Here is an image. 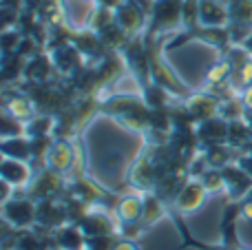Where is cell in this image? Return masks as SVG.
Segmentation results:
<instances>
[{
  "mask_svg": "<svg viewBox=\"0 0 252 250\" xmlns=\"http://www.w3.org/2000/svg\"><path fill=\"white\" fill-rule=\"evenodd\" d=\"M56 128V115L51 113H38L25 124V135L27 137H49L53 135Z\"/></svg>",
  "mask_w": 252,
  "mask_h": 250,
  "instance_id": "obj_22",
  "label": "cell"
},
{
  "mask_svg": "<svg viewBox=\"0 0 252 250\" xmlns=\"http://www.w3.org/2000/svg\"><path fill=\"white\" fill-rule=\"evenodd\" d=\"M22 2H25V0H2V9H16V11H20Z\"/></svg>",
  "mask_w": 252,
  "mask_h": 250,
  "instance_id": "obj_29",
  "label": "cell"
},
{
  "mask_svg": "<svg viewBox=\"0 0 252 250\" xmlns=\"http://www.w3.org/2000/svg\"><path fill=\"white\" fill-rule=\"evenodd\" d=\"M244 118H246V122L250 124V128H252V111H246V115H244Z\"/></svg>",
  "mask_w": 252,
  "mask_h": 250,
  "instance_id": "obj_31",
  "label": "cell"
},
{
  "mask_svg": "<svg viewBox=\"0 0 252 250\" xmlns=\"http://www.w3.org/2000/svg\"><path fill=\"white\" fill-rule=\"evenodd\" d=\"M188 180H190V173H188V166L177 168V171L168 173V175H161L159 180H157L155 190H153V193H155L157 197H159L161 202H164L166 206L170 208V206L175 204V199H177L179 190L184 188V184H186Z\"/></svg>",
  "mask_w": 252,
  "mask_h": 250,
  "instance_id": "obj_14",
  "label": "cell"
},
{
  "mask_svg": "<svg viewBox=\"0 0 252 250\" xmlns=\"http://www.w3.org/2000/svg\"><path fill=\"white\" fill-rule=\"evenodd\" d=\"M53 246L62 250H87V235L78 224H64L53 230Z\"/></svg>",
  "mask_w": 252,
  "mask_h": 250,
  "instance_id": "obj_17",
  "label": "cell"
},
{
  "mask_svg": "<svg viewBox=\"0 0 252 250\" xmlns=\"http://www.w3.org/2000/svg\"><path fill=\"white\" fill-rule=\"evenodd\" d=\"M237 164H239V166L252 177V155L250 153H239V157H237Z\"/></svg>",
  "mask_w": 252,
  "mask_h": 250,
  "instance_id": "obj_28",
  "label": "cell"
},
{
  "mask_svg": "<svg viewBox=\"0 0 252 250\" xmlns=\"http://www.w3.org/2000/svg\"><path fill=\"white\" fill-rule=\"evenodd\" d=\"M0 153L2 157L20 159V162H31V142L27 135L20 137H4L0 140Z\"/></svg>",
  "mask_w": 252,
  "mask_h": 250,
  "instance_id": "obj_19",
  "label": "cell"
},
{
  "mask_svg": "<svg viewBox=\"0 0 252 250\" xmlns=\"http://www.w3.org/2000/svg\"><path fill=\"white\" fill-rule=\"evenodd\" d=\"M155 184H157V171H155V162H153L151 146L146 142L142 153L130 164L128 175H126V186L133 188L135 193H151V190H155Z\"/></svg>",
  "mask_w": 252,
  "mask_h": 250,
  "instance_id": "obj_4",
  "label": "cell"
},
{
  "mask_svg": "<svg viewBox=\"0 0 252 250\" xmlns=\"http://www.w3.org/2000/svg\"><path fill=\"white\" fill-rule=\"evenodd\" d=\"M80 228L87 237H97V235H120V221L115 217L113 208L109 206H93L80 221Z\"/></svg>",
  "mask_w": 252,
  "mask_h": 250,
  "instance_id": "obj_6",
  "label": "cell"
},
{
  "mask_svg": "<svg viewBox=\"0 0 252 250\" xmlns=\"http://www.w3.org/2000/svg\"><path fill=\"white\" fill-rule=\"evenodd\" d=\"M199 20L204 27H228L230 16L223 0H199Z\"/></svg>",
  "mask_w": 252,
  "mask_h": 250,
  "instance_id": "obj_18",
  "label": "cell"
},
{
  "mask_svg": "<svg viewBox=\"0 0 252 250\" xmlns=\"http://www.w3.org/2000/svg\"><path fill=\"white\" fill-rule=\"evenodd\" d=\"M49 250H62V248H58V246H51V248H49Z\"/></svg>",
  "mask_w": 252,
  "mask_h": 250,
  "instance_id": "obj_32",
  "label": "cell"
},
{
  "mask_svg": "<svg viewBox=\"0 0 252 250\" xmlns=\"http://www.w3.org/2000/svg\"><path fill=\"white\" fill-rule=\"evenodd\" d=\"M100 115L135 135H146L151 126V106L142 93H111L100 102Z\"/></svg>",
  "mask_w": 252,
  "mask_h": 250,
  "instance_id": "obj_1",
  "label": "cell"
},
{
  "mask_svg": "<svg viewBox=\"0 0 252 250\" xmlns=\"http://www.w3.org/2000/svg\"><path fill=\"white\" fill-rule=\"evenodd\" d=\"M221 173H223V182H226V190H223L226 202H241V199L248 197L252 190V177L237 162L228 164V166L221 168Z\"/></svg>",
  "mask_w": 252,
  "mask_h": 250,
  "instance_id": "obj_9",
  "label": "cell"
},
{
  "mask_svg": "<svg viewBox=\"0 0 252 250\" xmlns=\"http://www.w3.org/2000/svg\"><path fill=\"white\" fill-rule=\"evenodd\" d=\"M184 106H186V111L190 113L192 122L201 124L210 118H217L221 100L210 91H199V93H190V95L184 100Z\"/></svg>",
  "mask_w": 252,
  "mask_h": 250,
  "instance_id": "obj_10",
  "label": "cell"
},
{
  "mask_svg": "<svg viewBox=\"0 0 252 250\" xmlns=\"http://www.w3.org/2000/svg\"><path fill=\"white\" fill-rule=\"evenodd\" d=\"M25 135V122H20L18 118H13L11 113L2 111V128H0V137H20Z\"/></svg>",
  "mask_w": 252,
  "mask_h": 250,
  "instance_id": "obj_24",
  "label": "cell"
},
{
  "mask_svg": "<svg viewBox=\"0 0 252 250\" xmlns=\"http://www.w3.org/2000/svg\"><path fill=\"white\" fill-rule=\"evenodd\" d=\"M69 224V215L62 197L58 199H40L35 202V228H42L53 233L56 228Z\"/></svg>",
  "mask_w": 252,
  "mask_h": 250,
  "instance_id": "obj_7",
  "label": "cell"
},
{
  "mask_svg": "<svg viewBox=\"0 0 252 250\" xmlns=\"http://www.w3.org/2000/svg\"><path fill=\"white\" fill-rule=\"evenodd\" d=\"M33 166L29 162H20V159L2 157L0 159V180L11 184L16 190H25L29 182L33 180Z\"/></svg>",
  "mask_w": 252,
  "mask_h": 250,
  "instance_id": "obj_13",
  "label": "cell"
},
{
  "mask_svg": "<svg viewBox=\"0 0 252 250\" xmlns=\"http://www.w3.org/2000/svg\"><path fill=\"white\" fill-rule=\"evenodd\" d=\"M228 128H230V122L223 120L221 115L197 124V140H199V149L215 146V144H226L228 142Z\"/></svg>",
  "mask_w": 252,
  "mask_h": 250,
  "instance_id": "obj_16",
  "label": "cell"
},
{
  "mask_svg": "<svg viewBox=\"0 0 252 250\" xmlns=\"http://www.w3.org/2000/svg\"><path fill=\"white\" fill-rule=\"evenodd\" d=\"M2 111H7V113H11L13 118H18L20 122H29L31 118H35V115L40 113L38 106L33 104V100H31L29 95H27L25 91H22L20 87L16 84V89L13 91H9V87L4 89V95H2Z\"/></svg>",
  "mask_w": 252,
  "mask_h": 250,
  "instance_id": "obj_12",
  "label": "cell"
},
{
  "mask_svg": "<svg viewBox=\"0 0 252 250\" xmlns=\"http://www.w3.org/2000/svg\"><path fill=\"white\" fill-rule=\"evenodd\" d=\"M0 213H2V221L11 224L18 230H27L35 226V202L27 197L22 190H16L11 199L0 204Z\"/></svg>",
  "mask_w": 252,
  "mask_h": 250,
  "instance_id": "obj_5",
  "label": "cell"
},
{
  "mask_svg": "<svg viewBox=\"0 0 252 250\" xmlns=\"http://www.w3.org/2000/svg\"><path fill=\"white\" fill-rule=\"evenodd\" d=\"M182 11H184V0H153V9L151 16H148L144 38L153 40L155 35L164 33V31L177 29L179 22H182Z\"/></svg>",
  "mask_w": 252,
  "mask_h": 250,
  "instance_id": "obj_2",
  "label": "cell"
},
{
  "mask_svg": "<svg viewBox=\"0 0 252 250\" xmlns=\"http://www.w3.org/2000/svg\"><path fill=\"white\" fill-rule=\"evenodd\" d=\"M113 250H142V246H139L135 239H130V237H120L118 246H115Z\"/></svg>",
  "mask_w": 252,
  "mask_h": 250,
  "instance_id": "obj_27",
  "label": "cell"
},
{
  "mask_svg": "<svg viewBox=\"0 0 252 250\" xmlns=\"http://www.w3.org/2000/svg\"><path fill=\"white\" fill-rule=\"evenodd\" d=\"M239 213L244 221H252V197H246L239 202Z\"/></svg>",
  "mask_w": 252,
  "mask_h": 250,
  "instance_id": "obj_26",
  "label": "cell"
},
{
  "mask_svg": "<svg viewBox=\"0 0 252 250\" xmlns=\"http://www.w3.org/2000/svg\"><path fill=\"white\" fill-rule=\"evenodd\" d=\"M201 153L206 155V159H208L210 166H215V168H223V166H228V164H235L241 151L232 149V146L226 142V144L206 146V149H201Z\"/></svg>",
  "mask_w": 252,
  "mask_h": 250,
  "instance_id": "obj_20",
  "label": "cell"
},
{
  "mask_svg": "<svg viewBox=\"0 0 252 250\" xmlns=\"http://www.w3.org/2000/svg\"><path fill=\"white\" fill-rule=\"evenodd\" d=\"M206 199H208V190L204 188L201 180L190 177V180L184 184V188L179 190L177 199H175V204L170 208L177 211V213H182V215L186 217V215H192V213L199 211V208L206 204Z\"/></svg>",
  "mask_w": 252,
  "mask_h": 250,
  "instance_id": "obj_8",
  "label": "cell"
},
{
  "mask_svg": "<svg viewBox=\"0 0 252 250\" xmlns=\"http://www.w3.org/2000/svg\"><path fill=\"white\" fill-rule=\"evenodd\" d=\"M250 142H252V128H250V124L246 122V118L232 120L230 128H228V144H230L232 149L244 153V151L248 149Z\"/></svg>",
  "mask_w": 252,
  "mask_h": 250,
  "instance_id": "obj_21",
  "label": "cell"
},
{
  "mask_svg": "<svg viewBox=\"0 0 252 250\" xmlns=\"http://www.w3.org/2000/svg\"><path fill=\"white\" fill-rule=\"evenodd\" d=\"M199 180H201V184H204V188L208 190V195H219V193H223V190H226V182H223L221 168L210 166L208 171L199 177Z\"/></svg>",
  "mask_w": 252,
  "mask_h": 250,
  "instance_id": "obj_23",
  "label": "cell"
},
{
  "mask_svg": "<svg viewBox=\"0 0 252 250\" xmlns=\"http://www.w3.org/2000/svg\"><path fill=\"white\" fill-rule=\"evenodd\" d=\"M241 221V213H239V202H226L221 211V221H219V235H221L223 246L228 248H241L239 235H237V226Z\"/></svg>",
  "mask_w": 252,
  "mask_h": 250,
  "instance_id": "obj_15",
  "label": "cell"
},
{
  "mask_svg": "<svg viewBox=\"0 0 252 250\" xmlns=\"http://www.w3.org/2000/svg\"><path fill=\"white\" fill-rule=\"evenodd\" d=\"M142 206H144L142 193H135L133 190V193H122L118 197V202H115V206H113V213L120 221V235H122L124 230L133 228L139 221V217H142Z\"/></svg>",
  "mask_w": 252,
  "mask_h": 250,
  "instance_id": "obj_11",
  "label": "cell"
},
{
  "mask_svg": "<svg viewBox=\"0 0 252 250\" xmlns=\"http://www.w3.org/2000/svg\"><path fill=\"white\" fill-rule=\"evenodd\" d=\"M241 47H244V49H246V51H248V53H250V56H252V31H250V33H248V38H246V40H244V42H241Z\"/></svg>",
  "mask_w": 252,
  "mask_h": 250,
  "instance_id": "obj_30",
  "label": "cell"
},
{
  "mask_svg": "<svg viewBox=\"0 0 252 250\" xmlns=\"http://www.w3.org/2000/svg\"><path fill=\"white\" fill-rule=\"evenodd\" d=\"M66 188V177L60 175V173L51 171L49 166L40 168V171L33 173V180L29 182L22 193L27 197H31L33 202H40V199H58L64 195Z\"/></svg>",
  "mask_w": 252,
  "mask_h": 250,
  "instance_id": "obj_3",
  "label": "cell"
},
{
  "mask_svg": "<svg viewBox=\"0 0 252 250\" xmlns=\"http://www.w3.org/2000/svg\"><path fill=\"white\" fill-rule=\"evenodd\" d=\"M122 235H97V237H87V250H113L118 246Z\"/></svg>",
  "mask_w": 252,
  "mask_h": 250,
  "instance_id": "obj_25",
  "label": "cell"
}]
</instances>
